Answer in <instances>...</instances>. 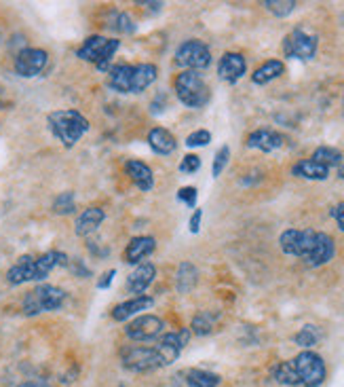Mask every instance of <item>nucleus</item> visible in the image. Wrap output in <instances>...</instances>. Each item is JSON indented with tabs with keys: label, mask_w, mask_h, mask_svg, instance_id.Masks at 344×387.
I'll list each match as a JSON object with an SVG mask.
<instances>
[{
	"label": "nucleus",
	"mask_w": 344,
	"mask_h": 387,
	"mask_svg": "<svg viewBox=\"0 0 344 387\" xmlns=\"http://www.w3.org/2000/svg\"><path fill=\"white\" fill-rule=\"evenodd\" d=\"M121 43L117 38H106L102 34H95V36H89L84 41L78 51H76V58H80L82 62H91L95 64V68L100 72H106L112 68V58L117 55Z\"/></svg>",
	"instance_id": "nucleus-2"
},
{
	"label": "nucleus",
	"mask_w": 344,
	"mask_h": 387,
	"mask_svg": "<svg viewBox=\"0 0 344 387\" xmlns=\"http://www.w3.org/2000/svg\"><path fill=\"white\" fill-rule=\"evenodd\" d=\"M264 7L277 17H288L290 13H294L298 3L296 0H264Z\"/></svg>",
	"instance_id": "nucleus-33"
},
{
	"label": "nucleus",
	"mask_w": 344,
	"mask_h": 387,
	"mask_svg": "<svg viewBox=\"0 0 344 387\" xmlns=\"http://www.w3.org/2000/svg\"><path fill=\"white\" fill-rule=\"evenodd\" d=\"M114 32H121V34H133L135 32V23L127 13H114L112 15V23H108Z\"/></svg>",
	"instance_id": "nucleus-34"
},
{
	"label": "nucleus",
	"mask_w": 344,
	"mask_h": 387,
	"mask_svg": "<svg viewBox=\"0 0 344 387\" xmlns=\"http://www.w3.org/2000/svg\"><path fill=\"white\" fill-rule=\"evenodd\" d=\"M196 197H198V190L194 186H182L178 190V201L186 203L188 208H196Z\"/></svg>",
	"instance_id": "nucleus-38"
},
{
	"label": "nucleus",
	"mask_w": 344,
	"mask_h": 387,
	"mask_svg": "<svg viewBox=\"0 0 344 387\" xmlns=\"http://www.w3.org/2000/svg\"><path fill=\"white\" fill-rule=\"evenodd\" d=\"M76 275H82V278H89V275H91V271L87 269V267H84L82 265V261L80 258H76V261H70V265H68Z\"/></svg>",
	"instance_id": "nucleus-42"
},
{
	"label": "nucleus",
	"mask_w": 344,
	"mask_h": 387,
	"mask_svg": "<svg viewBox=\"0 0 344 387\" xmlns=\"http://www.w3.org/2000/svg\"><path fill=\"white\" fill-rule=\"evenodd\" d=\"M176 64L192 72L205 70L211 64V51L200 41H186L176 49Z\"/></svg>",
	"instance_id": "nucleus-7"
},
{
	"label": "nucleus",
	"mask_w": 344,
	"mask_h": 387,
	"mask_svg": "<svg viewBox=\"0 0 344 387\" xmlns=\"http://www.w3.org/2000/svg\"><path fill=\"white\" fill-rule=\"evenodd\" d=\"M152 305H154V298L150 294H139V296H133L129 300L119 302V305L110 311V316H112L114 322H127L129 318L150 309Z\"/></svg>",
	"instance_id": "nucleus-14"
},
{
	"label": "nucleus",
	"mask_w": 344,
	"mask_h": 387,
	"mask_svg": "<svg viewBox=\"0 0 344 387\" xmlns=\"http://www.w3.org/2000/svg\"><path fill=\"white\" fill-rule=\"evenodd\" d=\"M283 53L290 60H302L308 62L317 55V36L308 34L302 27H294V30L283 38Z\"/></svg>",
	"instance_id": "nucleus-8"
},
{
	"label": "nucleus",
	"mask_w": 344,
	"mask_h": 387,
	"mask_svg": "<svg viewBox=\"0 0 344 387\" xmlns=\"http://www.w3.org/2000/svg\"><path fill=\"white\" fill-rule=\"evenodd\" d=\"M104 218H106V214H104L102 208H87V210H82L78 214V218H76V223H74V233L78 237L93 235L102 227Z\"/></svg>",
	"instance_id": "nucleus-18"
},
{
	"label": "nucleus",
	"mask_w": 344,
	"mask_h": 387,
	"mask_svg": "<svg viewBox=\"0 0 344 387\" xmlns=\"http://www.w3.org/2000/svg\"><path fill=\"white\" fill-rule=\"evenodd\" d=\"M314 243H317V231L312 229H288L283 231L281 237H279V245L281 250L288 254V256H296V258H306Z\"/></svg>",
	"instance_id": "nucleus-6"
},
{
	"label": "nucleus",
	"mask_w": 344,
	"mask_h": 387,
	"mask_svg": "<svg viewBox=\"0 0 344 387\" xmlns=\"http://www.w3.org/2000/svg\"><path fill=\"white\" fill-rule=\"evenodd\" d=\"M218 322V313H211V311H200L192 318V324H190V330L196 335V337H207L214 333V326Z\"/></svg>",
	"instance_id": "nucleus-27"
},
{
	"label": "nucleus",
	"mask_w": 344,
	"mask_h": 387,
	"mask_svg": "<svg viewBox=\"0 0 344 387\" xmlns=\"http://www.w3.org/2000/svg\"><path fill=\"white\" fill-rule=\"evenodd\" d=\"M228 161H231V146H222V148L216 153L214 163H211V176H214V178H218V176L224 172V168L228 165Z\"/></svg>",
	"instance_id": "nucleus-35"
},
{
	"label": "nucleus",
	"mask_w": 344,
	"mask_h": 387,
	"mask_svg": "<svg viewBox=\"0 0 344 387\" xmlns=\"http://www.w3.org/2000/svg\"><path fill=\"white\" fill-rule=\"evenodd\" d=\"M336 254V243L328 233H317V243H314L312 252L304 258L308 267H321L328 265Z\"/></svg>",
	"instance_id": "nucleus-17"
},
{
	"label": "nucleus",
	"mask_w": 344,
	"mask_h": 387,
	"mask_svg": "<svg viewBox=\"0 0 344 387\" xmlns=\"http://www.w3.org/2000/svg\"><path fill=\"white\" fill-rule=\"evenodd\" d=\"M157 250V239L150 235H137L129 241L127 250H125V263L129 265H139L146 263V258Z\"/></svg>",
	"instance_id": "nucleus-16"
},
{
	"label": "nucleus",
	"mask_w": 344,
	"mask_h": 387,
	"mask_svg": "<svg viewBox=\"0 0 344 387\" xmlns=\"http://www.w3.org/2000/svg\"><path fill=\"white\" fill-rule=\"evenodd\" d=\"M292 174L296 178H304V180H328L330 170L325 165L312 161V159H302L292 168Z\"/></svg>",
	"instance_id": "nucleus-24"
},
{
	"label": "nucleus",
	"mask_w": 344,
	"mask_h": 387,
	"mask_svg": "<svg viewBox=\"0 0 344 387\" xmlns=\"http://www.w3.org/2000/svg\"><path fill=\"white\" fill-rule=\"evenodd\" d=\"M180 174H196L200 170V157L198 155H186L180 165H178Z\"/></svg>",
	"instance_id": "nucleus-37"
},
{
	"label": "nucleus",
	"mask_w": 344,
	"mask_h": 387,
	"mask_svg": "<svg viewBox=\"0 0 344 387\" xmlns=\"http://www.w3.org/2000/svg\"><path fill=\"white\" fill-rule=\"evenodd\" d=\"M74 210H76V199H74V192H72V190L60 192V195L55 197V201H53V212H55L57 216L74 214Z\"/></svg>",
	"instance_id": "nucleus-32"
},
{
	"label": "nucleus",
	"mask_w": 344,
	"mask_h": 387,
	"mask_svg": "<svg viewBox=\"0 0 344 387\" xmlns=\"http://www.w3.org/2000/svg\"><path fill=\"white\" fill-rule=\"evenodd\" d=\"M7 282L11 286H19L25 282H36V271H34V256H21L9 271H7Z\"/></svg>",
	"instance_id": "nucleus-21"
},
{
	"label": "nucleus",
	"mask_w": 344,
	"mask_h": 387,
	"mask_svg": "<svg viewBox=\"0 0 344 387\" xmlns=\"http://www.w3.org/2000/svg\"><path fill=\"white\" fill-rule=\"evenodd\" d=\"M157 278V267L152 263H139L127 278V290L135 296L144 294Z\"/></svg>",
	"instance_id": "nucleus-15"
},
{
	"label": "nucleus",
	"mask_w": 344,
	"mask_h": 387,
	"mask_svg": "<svg viewBox=\"0 0 344 387\" xmlns=\"http://www.w3.org/2000/svg\"><path fill=\"white\" fill-rule=\"evenodd\" d=\"M338 176H340V178L344 180V159H342V163L338 165Z\"/></svg>",
	"instance_id": "nucleus-44"
},
{
	"label": "nucleus",
	"mask_w": 344,
	"mask_h": 387,
	"mask_svg": "<svg viewBox=\"0 0 344 387\" xmlns=\"http://www.w3.org/2000/svg\"><path fill=\"white\" fill-rule=\"evenodd\" d=\"M125 172L127 176L133 180V184L141 190V192H148L154 188V176H152V170L150 165H146L144 161H137V159H131L125 163Z\"/></svg>",
	"instance_id": "nucleus-19"
},
{
	"label": "nucleus",
	"mask_w": 344,
	"mask_h": 387,
	"mask_svg": "<svg viewBox=\"0 0 344 387\" xmlns=\"http://www.w3.org/2000/svg\"><path fill=\"white\" fill-rule=\"evenodd\" d=\"M148 146H150L157 155L167 157V155H171V153H176L178 140H176L174 133H171V131H167V129H163V127H154V129H150V133H148Z\"/></svg>",
	"instance_id": "nucleus-23"
},
{
	"label": "nucleus",
	"mask_w": 344,
	"mask_h": 387,
	"mask_svg": "<svg viewBox=\"0 0 344 387\" xmlns=\"http://www.w3.org/2000/svg\"><path fill=\"white\" fill-rule=\"evenodd\" d=\"M342 106H344V98H342Z\"/></svg>",
	"instance_id": "nucleus-45"
},
{
	"label": "nucleus",
	"mask_w": 344,
	"mask_h": 387,
	"mask_svg": "<svg viewBox=\"0 0 344 387\" xmlns=\"http://www.w3.org/2000/svg\"><path fill=\"white\" fill-rule=\"evenodd\" d=\"M196 282H198L196 267L192 263H182L178 267V273H176V288H178V292H182V294L190 292L196 286Z\"/></svg>",
	"instance_id": "nucleus-26"
},
{
	"label": "nucleus",
	"mask_w": 344,
	"mask_h": 387,
	"mask_svg": "<svg viewBox=\"0 0 344 387\" xmlns=\"http://www.w3.org/2000/svg\"><path fill=\"white\" fill-rule=\"evenodd\" d=\"M200 220H203V210H194V214L190 216V223H188V227H190V233L192 235H196L198 233V229H200Z\"/></svg>",
	"instance_id": "nucleus-40"
},
{
	"label": "nucleus",
	"mask_w": 344,
	"mask_h": 387,
	"mask_svg": "<svg viewBox=\"0 0 344 387\" xmlns=\"http://www.w3.org/2000/svg\"><path fill=\"white\" fill-rule=\"evenodd\" d=\"M188 339H190V330L182 328L180 333H167L163 335V339L159 341L157 349L161 353V360H163V366H169V364H174L182 349L188 345Z\"/></svg>",
	"instance_id": "nucleus-12"
},
{
	"label": "nucleus",
	"mask_w": 344,
	"mask_h": 387,
	"mask_svg": "<svg viewBox=\"0 0 344 387\" xmlns=\"http://www.w3.org/2000/svg\"><path fill=\"white\" fill-rule=\"evenodd\" d=\"M273 379L281 385H290V387H298L300 385V379H298V373L294 368V362H279L275 368H273Z\"/></svg>",
	"instance_id": "nucleus-28"
},
{
	"label": "nucleus",
	"mask_w": 344,
	"mask_h": 387,
	"mask_svg": "<svg viewBox=\"0 0 344 387\" xmlns=\"http://www.w3.org/2000/svg\"><path fill=\"white\" fill-rule=\"evenodd\" d=\"M312 161H317V163H321V165H325V168L330 170V168H338V165L342 163V153L338 151V148H332V146H319V148H314V153H312V157H310Z\"/></svg>",
	"instance_id": "nucleus-29"
},
{
	"label": "nucleus",
	"mask_w": 344,
	"mask_h": 387,
	"mask_svg": "<svg viewBox=\"0 0 344 387\" xmlns=\"http://www.w3.org/2000/svg\"><path fill=\"white\" fill-rule=\"evenodd\" d=\"M123 366L131 373H150L163 366L157 347H131L123 351Z\"/></svg>",
	"instance_id": "nucleus-9"
},
{
	"label": "nucleus",
	"mask_w": 344,
	"mask_h": 387,
	"mask_svg": "<svg viewBox=\"0 0 344 387\" xmlns=\"http://www.w3.org/2000/svg\"><path fill=\"white\" fill-rule=\"evenodd\" d=\"M49 129L51 133L60 140L66 148H72L80 137L89 131V121L84 119L78 110H55V113H49L47 117Z\"/></svg>",
	"instance_id": "nucleus-1"
},
{
	"label": "nucleus",
	"mask_w": 344,
	"mask_h": 387,
	"mask_svg": "<svg viewBox=\"0 0 344 387\" xmlns=\"http://www.w3.org/2000/svg\"><path fill=\"white\" fill-rule=\"evenodd\" d=\"M332 216H334V220L338 223V229L344 233V203L334 206V208H332Z\"/></svg>",
	"instance_id": "nucleus-41"
},
{
	"label": "nucleus",
	"mask_w": 344,
	"mask_h": 387,
	"mask_svg": "<svg viewBox=\"0 0 344 387\" xmlns=\"http://www.w3.org/2000/svg\"><path fill=\"white\" fill-rule=\"evenodd\" d=\"M17 387H51L47 381H27V383H21Z\"/></svg>",
	"instance_id": "nucleus-43"
},
{
	"label": "nucleus",
	"mask_w": 344,
	"mask_h": 387,
	"mask_svg": "<svg viewBox=\"0 0 344 387\" xmlns=\"http://www.w3.org/2000/svg\"><path fill=\"white\" fill-rule=\"evenodd\" d=\"M209 142H211V133L207 129H196L186 137L188 148H200V146H207Z\"/></svg>",
	"instance_id": "nucleus-36"
},
{
	"label": "nucleus",
	"mask_w": 344,
	"mask_h": 387,
	"mask_svg": "<svg viewBox=\"0 0 344 387\" xmlns=\"http://www.w3.org/2000/svg\"><path fill=\"white\" fill-rule=\"evenodd\" d=\"M283 72H285V66H283L281 60H268V62H264L260 68L253 70L251 82H253V85H266V82L279 78Z\"/></svg>",
	"instance_id": "nucleus-25"
},
{
	"label": "nucleus",
	"mask_w": 344,
	"mask_h": 387,
	"mask_svg": "<svg viewBox=\"0 0 344 387\" xmlns=\"http://www.w3.org/2000/svg\"><path fill=\"white\" fill-rule=\"evenodd\" d=\"M186 381L190 387H218L220 385V377L214 375V373H207V371H188L186 373Z\"/></svg>",
	"instance_id": "nucleus-30"
},
{
	"label": "nucleus",
	"mask_w": 344,
	"mask_h": 387,
	"mask_svg": "<svg viewBox=\"0 0 344 387\" xmlns=\"http://www.w3.org/2000/svg\"><path fill=\"white\" fill-rule=\"evenodd\" d=\"M114 275H117V269H108L102 278L98 280V288L100 290H108L110 286H112V282H114Z\"/></svg>",
	"instance_id": "nucleus-39"
},
{
	"label": "nucleus",
	"mask_w": 344,
	"mask_h": 387,
	"mask_svg": "<svg viewBox=\"0 0 344 387\" xmlns=\"http://www.w3.org/2000/svg\"><path fill=\"white\" fill-rule=\"evenodd\" d=\"M319 339H321V330L317 328V326H312V324H306L300 333L294 337V341H296V345H300V347H304V349H310V347H314L319 343Z\"/></svg>",
	"instance_id": "nucleus-31"
},
{
	"label": "nucleus",
	"mask_w": 344,
	"mask_h": 387,
	"mask_svg": "<svg viewBox=\"0 0 344 387\" xmlns=\"http://www.w3.org/2000/svg\"><path fill=\"white\" fill-rule=\"evenodd\" d=\"M157 66L154 64H137L131 68V89L129 93H141L146 91L152 82L157 80Z\"/></svg>",
	"instance_id": "nucleus-22"
},
{
	"label": "nucleus",
	"mask_w": 344,
	"mask_h": 387,
	"mask_svg": "<svg viewBox=\"0 0 344 387\" xmlns=\"http://www.w3.org/2000/svg\"><path fill=\"white\" fill-rule=\"evenodd\" d=\"M247 72V62L241 53H235V51H228L220 58V64H218V76L228 82V85H235L239 78H243V74Z\"/></svg>",
	"instance_id": "nucleus-13"
},
{
	"label": "nucleus",
	"mask_w": 344,
	"mask_h": 387,
	"mask_svg": "<svg viewBox=\"0 0 344 387\" xmlns=\"http://www.w3.org/2000/svg\"><path fill=\"white\" fill-rule=\"evenodd\" d=\"M49 64V53L45 49H36V47H25L15 55L13 68L21 78H32L38 76Z\"/></svg>",
	"instance_id": "nucleus-10"
},
{
	"label": "nucleus",
	"mask_w": 344,
	"mask_h": 387,
	"mask_svg": "<svg viewBox=\"0 0 344 387\" xmlns=\"http://www.w3.org/2000/svg\"><path fill=\"white\" fill-rule=\"evenodd\" d=\"M66 290L51 286V284H38L23 296L21 309L25 316H38L45 311H57L64 307L66 302Z\"/></svg>",
	"instance_id": "nucleus-3"
},
{
	"label": "nucleus",
	"mask_w": 344,
	"mask_h": 387,
	"mask_svg": "<svg viewBox=\"0 0 344 387\" xmlns=\"http://www.w3.org/2000/svg\"><path fill=\"white\" fill-rule=\"evenodd\" d=\"M176 93L178 100L188 106V108H203L209 100H211V91L209 85L205 82V78L198 72L192 70H184L176 76Z\"/></svg>",
	"instance_id": "nucleus-4"
},
{
	"label": "nucleus",
	"mask_w": 344,
	"mask_h": 387,
	"mask_svg": "<svg viewBox=\"0 0 344 387\" xmlns=\"http://www.w3.org/2000/svg\"><path fill=\"white\" fill-rule=\"evenodd\" d=\"M283 142H285V137L273 129H255L247 137V146L255 148V151H262V153H273V151L281 148Z\"/></svg>",
	"instance_id": "nucleus-20"
},
{
	"label": "nucleus",
	"mask_w": 344,
	"mask_h": 387,
	"mask_svg": "<svg viewBox=\"0 0 344 387\" xmlns=\"http://www.w3.org/2000/svg\"><path fill=\"white\" fill-rule=\"evenodd\" d=\"M163 328H165V322L161 318L146 313V316H137L135 320H131L125 328V335L131 341L146 343V341L159 339L163 335Z\"/></svg>",
	"instance_id": "nucleus-11"
},
{
	"label": "nucleus",
	"mask_w": 344,
	"mask_h": 387,
	"mask_svg": "<svg viewBox=\"0 0 344 387\" xmlns=\"http://www.w3.org/2000/svg\"><path fill=\"white\" fill-rule=\"evenodd\" d=\"M294 368L298 373V379H300V385L304 387H319L323 381H325V362L319 353L314 351H302L294 357Z\"/></svg>",
	"instance_id": "nucleus-5"
}]
</instances>
